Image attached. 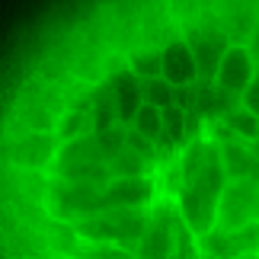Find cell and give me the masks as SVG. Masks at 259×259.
<instances>
[{
	"label": "cell",
	"mask_w": 259,
	"mask_h": 259,
	"mask_svg": "<svg viewBox=\"0 0 259 259\" xmlns=\"http://www.w3.org/2000/svg\"><path fill=\"white\" fill-rule=\"evenodd\" d=\"M0 214L32 253L259 259V0H96L0 109Z\"/></svg>",
	"instance_id": "1"
}]
</instances>
